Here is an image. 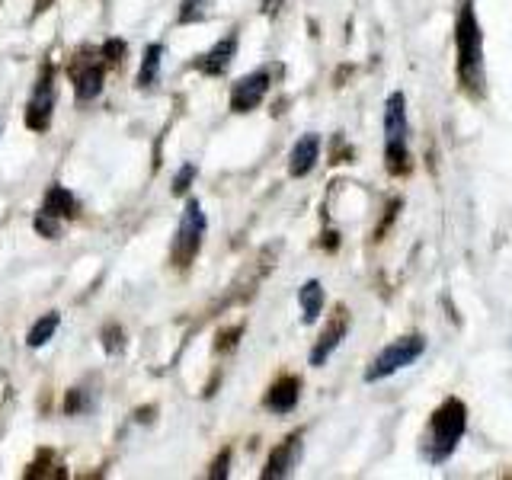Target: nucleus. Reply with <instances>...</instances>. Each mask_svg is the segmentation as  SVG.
<instances>
[{
	"mask_svg": "<svg viewBox=\"0 0 512 480\" xmlns=\"http://www.w3.org/2000/svg\"><path fill=\"white\" fill-rule=\"evenodd\" d=\"M455 48H458V77H461V87L471 90V93H484V32H480L477 23V10L468 0L458 13V23H455Z\"/></svg>",
	"mask_w": 512,
	"mask_h": 480,
	"instance_id": "nucleus-1",
	"label": "nucleus"
},
{
	"mask_svg": "<svg viewBox=\"0 0 512 480\" xmlns=\"http://www.w3.org/2000/svg\"><path fill=\"white\" fill-rule=\"evenodd\" d=\"M464 429H468V407H464L458 397L442 400V407H436V413H432L426 439H423L426 461L442 464V461L452 458V452L464 436Z\"/></svg>",
	"mask_w": 512,
	"mask_h": 480,
	"instance_id": "nucleus-2",
	"label": "nucleus"
},
{
	"mask_svg": "<svg viewBox=\"0 0 512 480\" xmlns=\"http://www.w3.org/2000/svg\"><path fill=\"white\" fill-rule=\"evenodd\" d=\"M410 122H407V96L391 93L384 103V164L391 173H407L410 170Z\"/></svg>",
	"mask_w": 512,
	"mask_h": 480,
	"instance_id": "nucleus-3",
	"label": "nucleus"
},
{
	"mask_svg": "<svg viewBox=\"0 0 512 480\" xmlns=\"http://www.w3.org/2000/svg\"><path fill=\"white\" fill-rule=\"evenodd\" d=\"M426 352V340L420 333H410V336H400V340H394L391 346H384L375 362L365 368V381L375 384V381H384L391 378L397 372H404L407 365H413L416 359H420Z\"/></svg>",
	"mask_w": 512,
	"mask_h": 480,
	"instance_id": "nucleus-4",
	"label": "nucleus"
},
{
	"mask_svg": "<svg viewBox=\"0 0 512 480\" xmlns=\"http://www.w3.org/2000/svg\"><path fill=\"white\" fill-rule=\"evenodd\" d=\"M205 212L196 199H189L186 208H183V218H180V228H176V240H173V260L176 266H189L192 256L199 253L202 247V237H205Z\"/></svg>",
	"mask_w": 512,
	"mask_h": 480,
	"instance_id": "nucleus-5",
	"label": "nucleus"
},
{
	"mask_svg": "<svg viewBox=\"0 0 512 480\" xmlns=\"http://www.w3.org/2000/svg\"><path fill=\"white\" fill-rule=\"evenodd\" d=\"M52 112H55V71L45 68L26 106V125L32 132H45L48 122H52Z\"/></svg>",
	"mask_w": 512,
	"mask_h": 480,
	"instance_id": "nucleus-6",
	"label": "nucleus"
},
{
	"mask_svg": "<svg viewBox=\"0 0 512 480\" xmlns=\"http://www.w3.org/2000/svg\"><path fill=\"white\" fill-rule=\"evenodd\" d=\"M269 93V74L266 71H253L247 77H240L234 90H231V109L234 112H253L263 103V96Z\"/></svg>",
	"mask_w": 512,
	"mask_h": 480,
	"instance_id": "nucleus-7",
	"label": "nucleus"
},
{
	"mask_svg": "<svg viewBox=\"0 0 512 480\" xmlns=\"http://www.w3.org/2000/svg\"><path fill=\"white\" fill-rule=\"evenodd\" d=\"M298 461H301V436H292V439H285L282 445L272 448V455H269V461H266L263 477H266V480L292 477L295 468H298Z\"/></svg>",
	"mask_w": 512,
	"mask_h": 480,
	"instance_id": "nucleus-8",
	"label": "nucleus"
},
{
	"mask_svg": "<svg viewBox=\"0 0 512 480\" xmlns=\"http://www.w3.org/2000/svg\"><path fill=\"white\" fill-rule=\"evenodd\" d=\"M234 55H237V32H231V36H224L221 42H215L196 64H199V71H202V74L218 77V74H224V71L231 68Z\"/></svg>",
	"mask_w": 512,
	"mask_h": 480,
	"instance_id": "nucleus-9",
	"label": "nucleus"
},
{
	"mask_svg": "<svg viewBox=\"0 0 512 480\" xmlns=\"http://www.w3.org/2000/svg\"><path fill=\"white\" fill-rule=\"evenodd\" d=\"M298 397H301V381L295 375H285L269 388L266 394V407L272 413H292L298 407Z\"/></svg>",
	"mask_w": 512,
	"mask_h": 480,
	"instance_id": "nucleus-10",
	"label": "nucleus"
},
{
	"mask_svg": "<svg viewBox=\"0 0 512 480\" xmlns=\"http://www.w3.org/2000/svg\"><path fill=\"white\" fill-rule=\"evenodd\" d=\"M317 154H320V138L317 135H301L292 148V157H288V173L301 180V176H308L317 164Z\"/></svg>",
	"mask_w": 512,
	"mask_h": 480,
	"instance_id": "nucleus-11",
	"label": "nucleus"
},
{
	"mask_svg": "<svg viewBox=\"0 0 512 480\" xmlns=\"http://www.w3.org/2000/svg\"><path fill=\"white\" fill-rule=\"evenodd\" d=\"M298 304H301V324L311 327L320 317V311H324V285H320L317 279H308L298 292Z\"/></svg>",
	"mask_w": 512,
	"mask_h": 480,
	"instance_id": "nucleus-12",
	"label": "nucleus"
},
{
	"mask_svg": "<svg viewBox=\"0 0 512 480\" xmlns=\"http://www.w3.org/2000/svg\"><path fill=\"white\" fill-rule=\"evenodd\" d=\"M74 90H77V100H96V96L103 93V68L100 64H87L84 71L74 74Z\"/></svg>",
	"mask_w": 512,
	"mask_h": 480,
	"instance_id": "nucleus-13",
	"label": "nucleus"
},
{
	"mask_svg": "<svg viewBox=\"0 0 512 480\" xmlns=\"http://www.w3.org/2000/svg\"><path fill=\"white\" fill-rule=\"evenodd\" d=\"M343 336H346V324H340V320H333V324L324 330V336L314 343V349H311V365H324L330 356H333V349L343 343Z\"/></svg>",
	"mask_w": 512,
	"mask_h": 480,
	"instance_id": "nucleus-14",
	"label": "nucleus"
},
{
	"mask_svg": "<svg viewBox=\"0 0 512 480\" xmlns=\"http://www.w3.org/2000/svg\"><path fill=\"white\" fill-rule=\"evenodd\" d=\"M42 212L55 215V218H74L77 215V199L71 196V189L52 186V189H48V196H45V208H42Z\"/></svg>",
	"mask_w": 512,
	"mask_h": 480,
	"instance_id": "nucleus-15",
	"label": "nucleus"
},
{
	"mask_svg": "<svg viewBox=\"0 0 512 480\" xmlns=\"http://www.w3.org/2000/svg\"><path fill=\"white\" fill-rule=\"evenodd\" d=\"M160 61H164V45H148V48H144V61H141V71H138V87L157 84Z\"/></svg>",
	"mask_w": 512,
	"mask_h": 480,
	"instance_id": "nucleus-16",
	"label": "nucleus"
},
{
	"mask_svg": "<svg viewBox=\"0 0 512 480\" xmlns=\"http://www.w3.org/2000/svg\"><path fill=\"white\" fill-rule=\"evenodd\" d=\"M58 324H61V317L52 311V314H45V317H39L36 324H32V330H29V336H26V346H32V349H42L52 336L58 333Z\"/></svg>",
	"mask_w": 512,
	"mask_h": 480,
	"instance_id": "nucleus-17",
	"label": "nucleus"
},
{
	"mask_svg": "<svg viewBox=\"0 0 512 480\" xmlns=\"http://www.w3.org/2000/svg\"><path fill=\"white\" fill-rule=\"evenodd\" d=\"M208 4L212 0H183V10H180V23H199L208 16Z\"/></svg>",
	"mask_w": 512,
	"mask_h": 480,
	"instance_id": "nucleus-18",
	"label": "nucleus"
},
{
	"mask_svg": "<svg viewBox=\"0 0 512 480\" xmlns=\"http://www.w3.org/2000/svg\"><path fill=\"white\" fill-rule=\"evenodd\" d=\"M36 231H39L42 237H61V218L48 215V212H39V215H36Z\"/></svg>",
	"mask_w": 512,
	"mask_h": 480,
	"instance_id": "nucleus-19",
	"label": "nucleus"
},
{
	"mask_svg": "<svg viewBox=\"0 0 512 480\" xmlns=\"http://www.w3.org/2000/svg\"><path fill=\"white\" fill-rule=\"evenodd\" d=\"M192 176H196V167H192V164H186L180 173H176V180H173V196H183V192L189 189V183H192Z\"/></svg>",
	"mask_w": 512,
	"mask_h": 480,
	"instance_id": "nucleus-20",
	"label": "nucleus"
},
{
	"mask_svg": "<svg viewBox=\"0 0 512 480\" xmlns=\"http://www.w3.org/2000/svg\"><path fill=\"white\" fill-rule=\"evenodd\" d=\"M228 461H231V452H221V458L215 461V471H212L215 480H224V477H228Z\"/></svg>",
	"mask_w": 512,
	"mask_h": 480,
	"instance_id": "nucleus-21",
	"label": "nucleus"
},
{
	"mask_svg": "<svg viewBox=\"0 0 512 480\" xmlns=\"http://www.w3.org/2000/svg\"><path fill=\"white\" fill-rule=\"evenodd\" d=\"M122 52H125V45H122V42H106V48H103V55H106L109 61H119Z\"/></svg>",
	"mask_w": 512,
	"mask_h": 480,
	"instance_id": "nucleus-22",
	"label": "nucleus"
},
{
	"mask_svg": "<svg viewBox=\"0 0 512 480\" xmlns=\"http://www.w3.org/2000/svg\"><path fill=\"white\" fill-rule=\"evenodd\" d=\"M282 4H285V0H263V10H266L269 16H276Z\"/></svg>",
	"mask_w": 512,
	"mask_h": 480,
	"instance_id": "nucleus-23",
	"label": "nucleus"
},
{
	"mask_svg": "<svg viewBox=\"0 0 512 480\" xmlns=\"http://www.w3.org/2000/svg\"><path fill=\"white\" fill-rule=\"evenodd\" d=\"M48 4H52V0H36V10H45Z\"/></svg>",
	"mask_w": 512,
	"mask_h": 480,
	"instance_id": "nucleus-24",
	"label": "nucleus"
}]
</instances>
